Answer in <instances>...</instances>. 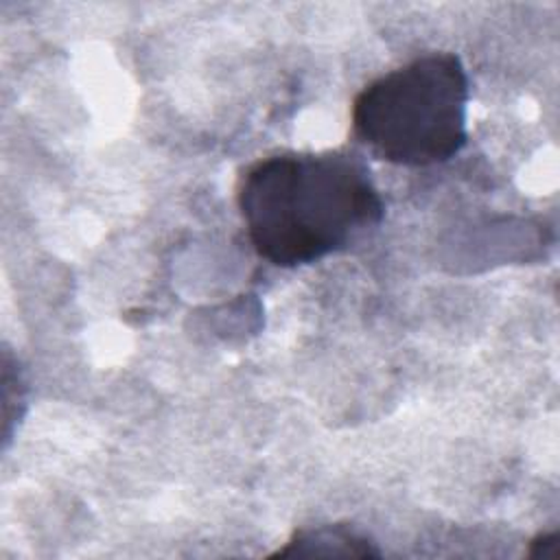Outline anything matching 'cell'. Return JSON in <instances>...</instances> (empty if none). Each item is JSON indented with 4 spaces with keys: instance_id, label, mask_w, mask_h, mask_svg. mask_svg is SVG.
Wrapping results in <instances>:
<instances>
[{
    "instance_id": "1",
    "label": "cell",
    "mask_w": 560,
    "mask_h": 560,
    "mask_svg": "<svg viewBox=\"0 0 560 560\" xmlns=\"http://www.w3.org/2000/svg\"><path fill=\"white\" fill-rule=\"evenodd\" d=\"M254 252L276 267L326 258L385 217L368 164L352 151H284L256 160L236 188Z\"/></svg>"
},
{
    "instance_id": "2",
    "label": "cell",
    "mask_w": 560,
    "mask_h": 560,
    "mask_svg": "<svg viewBox=\"0 0 560 560\" xmlns=\"http://www.w3.org/2000/svg\"><path fill=\"white\" fill-rule=\"evenodd\" d=\"M468 96L459 55L427 52L361 88L352 101V131L389 164H440L466 144Z\"/></svg>"
},
{
    "instance_id": "3",
    "label": "cell",
    "mask_w": 560,
    "mask_h": 560,
    "mask_svg": "<svg viewBox=\"0 0 560 560\" xmlns=\"http://www.w3.org/2000/svg\"><path fill=\"white\" fill-rule=\"evenodd\" d=\"M276 556H354L372 558L378 549L363 534L346 525H322L295 532V536L276 551Z\"/></svg>"
},
{
    "instance_id": "4",
    "label": "cell",
    "mask_w": 560,
    "mask_h": 560,
    "mask_svg": "<svg viewBox=\"0 0 560 560\" xmlns=\"http://www.w3.org/2000/svg\"><path fill=\"white\" fill-rule=\"evenodd\" d=\"M560 549V538L558 534H540L532 540L529 547V558H556Z\"/></svg>"
}]
</instances>
